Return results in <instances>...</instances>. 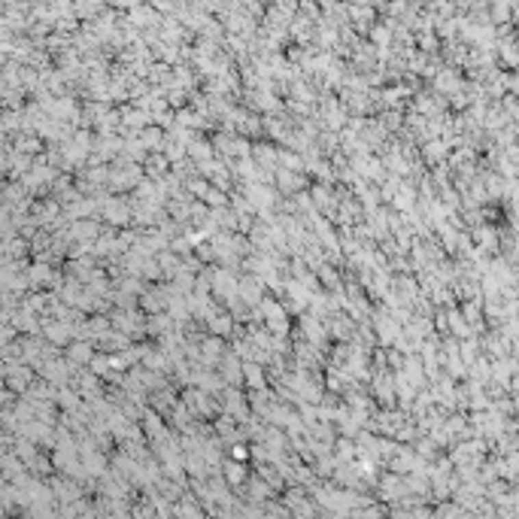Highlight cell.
Listing matches in <instances>:
<instances>
[{"label": "cell", "instance_id": "cell-5", "mask_svg": "<svg viewBox=\"0 0 519 519\" xmlns=\"http://www.w3.org/2000/svg\"><path fill=\"white\" fill-rule=\"evenodd\" d=\"M304 186H307L304 173L283 170V167L277 170V192H283V194H301V192H304Z\"/></svg>", "mask_w": 519, "mask_h": 519}, {"label": "cell", "instance_id": "cell-3", "mask_svg": "<svg viewBox=\"0 0 519 519\" xmlns=\"http://www.w3.org/2000/svg\"><path fill=\"white\" fill-rule=\"evenodd\" d=\"M43 334H46V340L52 343L55 349H61V346H67V343L76 338V325L61 322V319H43Z\"/></svg>", "mask_w": 519, "mask_h": 519}, {"label": "cell", "instance_id": "cell-11", "mask_svg": "<svg viewBox=\"0 0 519 519\" xmlns=\"http://www.w3.org/2000/svg\"><path fill=\"white\" fill-rule=\"evenodd\" d=\"M140 140H143V146H146L149 152H164V146H167V134L158 128V125L146 128L143 134H140Z\"/></svg>", "mask_w": 519, "mask_h": 519}, {"label": "cell", "instance_id": "cell-12", "mask_svg": "<svg viewBox=\"0 0 519 519\" xmlns=\"http://www.w3.org/2000/svg\"><path fill=\"white\" fill-rule=\"evenodd\" d=\"M392 25H395V22H377L374 27H370V34H368V37H370V43H374L377 49H380V52H383V49H389V40H392Z\"/></svg>", "mask_w": 519, "mask_h": 519}, {"label": "cell", "instance_id": "cell-6", "mask_svg": "<svg viewBox=\"0 0 519 519\" xmlns=\"http://www.w3.org/2000/svg\"><path fill=\"white\" fill-rule=\"evenodd\" d=\"M255 389V392H262V389H268V368H262V364H255V362H243V389Z\"/></svg>", "mask_w": 519, "mask_h": 519}, {"label": "cell", "instance_id": "cell-13", "mask_svg": "<svg viewBox=\"0 0 519 519\" xmlns=\"http://www.w3.org/2000/svg\"><path fill=\"white\" fill-rule=\"evenodd\" d=\"M88 370L94 377H110L113 374V364H110V355H94V362L88 364Z\"/></svg>", "mask_w": 519, "mask_h": 519}, {"label": "cell", "instance_id": "cell-7", "mask_svg": "<svg viewBox=\"0 0 519 519\" xmlns=\"http://www.w3.org/2000/svg\"><path fill=\"white\" fill-rule=\"evenodd\" d=\"M374 328H377V340H380L383 346H392V343L398 340V328H395V322L389 319V313H377Z\"/></svg>", "mask_w": 519, "mask_h": 519}, {"label": "cell", "instance_id": "cell-2", "mask_svg": "<svg viewBox=\"0 0 519 519\" xmlns=\"http://www.w3.org/2000/svg\"><path fill=\"white\" fill-rule=\"evenodd\" d=\"M101 216L110 222V225H128L131 219H134V207H131L125 198H107L101 203Z\"/></svg>", "mask_w": 519, "mask_h": 519}, {"label": "cell", "instance_id": "cell-4", "mask_svg": "<svg viewBox=\"0 0 519 519\" xmlns=\"http://www.w3.org/2000/svg\"><path fill=\"white\" fill-rule=\"evenodd\" d=\"M94 355H97V353H94V343H88V340H73V343L67 346V362L73 364L76 370H79V368H88V364L94 362Z\"/></svg>", "mask_w": 519, "mask_h": 519}, {"label": "cell", "instance_id": "cell-14", "mask_svg": "<svg viewBox=\"0 0 519 519\" xmlns=\"http://www.w3.org/2000/svg\"><path fill=\"white\" fill-rule=\"evenodd\" d=\"M103 6L101 3H76V18H86V16H101Z\"/></svg>", "mask_w": 519, "mask_h": 519}, {"label": "cell", "instance_id": "cell-10", "mask_svg": "<svg viewBox=\"0 0 519 519\" xmlns=\"http://www.w3.org/2000/svg\"><path fill=\"white\" fill-rule=\"evenodd\" d=\"M319 277V283L322 286H328L331 292H343V283H340V270L334 268V264H328V262H322L316 270H313Z\"/></svg>", "mask_w": 519, "mask_h": 519}, {"label": "cell", "instance_id": "cell-8", "mask_svg": "<svg viewBox=\"0 0 519 519\" xmlns=\"http://www.w3.org/2000/svg\"><path fill=\"white\" fill-rule=\"evenodd\" d=\"M207 328H210L213 338H228L231 328H234V316H231L228 310H219V313H213V316L207 319Z\"/></svg>", "mask_w": 519, "mask_h": 519}, {"label": "cell", "instance_id": "cell-9", "mask_svg": "<svg viewBox=\"0 0 519 519\" xmlns=\"http://www.w3.org/2000/svg\"><path fill=\"white\" fill-rule=\"evenodd\" d=\"M16 152H22V155L27 158H34V155H43V137H37V134H18L16 137Z\"/></svg>", "mask_w": 519, "mask_h": 519}, {"label": "cell", "instance_id": "cell-1", "mask_svg": "<svg viewBox=\"0 0 519 519\" xmlns=\"http://www.w3.org/2000/svg\"><path fill=\"white\" fill-rule=\"evenodd\" d=\"M3 380H6V389L25 392L34 385V368L25 362H3Z\"/></svg>", "mask_w": 519, "mask_h": 519}]
</instances>
